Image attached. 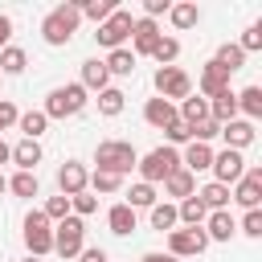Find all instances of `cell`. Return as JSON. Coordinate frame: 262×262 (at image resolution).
<instances>
[{"mask_svg":"<svg viewBox=\"0 0 262 262\" xmlns=\"http://www.w3.org/2000/svg\"><path fill=\"white\" fill-rule=\"evenodd\" d=\"M94 164H98V172L127 176V172L139 164V156H135V147H131L127 139H102V143H98V151H94Z\"/></svg>","mask_w":262,"mask_h":262,"instance_id":"6da1fadb","label":"cell"},{"mask_svg":"<svg viewBox=\"0 0 262 262\" xmlns=\"http://www.w3.org/2000/svg\"><path fill=\"white\" fill-rule=\"evenodd\" d=\"M78 20H82L78 4H57V8L41 20V37H45L49 45H70V37H74Z\"/></svg>","mask_w":262,"mask_h":262,"instance_id":"7a4b0ae2","label":"cell"},{"mask_svg":"<svg viewBox=\"0 0 262 262\" xmlns=\"http://www.w3.org/2000/svg\"><path fill=\"white\" fill-rule=\"evenodd\" d=\"M86 106V90H82V82H70V86H53L49 90V98H45V119H70V115H78Z\"/></svg>","mask_w":262,"mask_h":262,"instance_id":"3957f363","label":"cell"},{"mask_svg":"<svg viewBox=\"0 0 262 262\" xmlns=\"http://www.w3.org/2000/svg\"><path fill=\"white\" fill-rule=\"evenodd\" d=\"M135 168H139L143 184H151V188H156V184H164V180L180 168V156H176V147H156V151H147Z\"/></svg>","mask_w":262,"mask_h":262,"instance_id":"277c9868","label":"cell"},{"mask_svg":"<svg viewBox=\"0 0 262 262\" xmlns=\"http://www.w3.org/2000/svg\"><path fill=\"white\" fill-rule=\"evenodd\" d=\"M25 246H29L33 258L53 254V229H49V217H45L41 209H33V213L25 217Z\"/></svg>","mask_w":262,"mask_h":262,"instance_id":"5b68a950","label":"cell"},{"mask_svg":"<svg viewBox=\"0 0 262 262\" xmlns=\"http://www.w3.org/2000/svg\"><path fill=\"white\" fill-rule=\"evenodd\" d=\"M82 242H86V225H82V217H66V221H57V229H53V254H61V258H78L82 254Z\"/></svg>","mask_w":262,"mask_h":262,"instance_id":"8992f818","label":"cell"},{"mask_svg":"<svg viewBox=\"0 0 262 262\" xmlns=\"http://www.w3.org/2000/svg\"><path fill=\"white\" fill-rule=\"evenodd\" d=\"M131 25H135V16H131L127 8H115V12L98 25L94 41H98V45H106V49H123V41L131 37Z\"/></svg>","mask_w":262,"mask_h":262,"instance_id":"52a82bcc","label":"cell"},{"mask_svg":"<svg viewBox=\"0 0 262 262\" xmlns=\"http://www.w3.org/2000/svg\"><path fill=\"white\" fill-rule=\"evenodd\" d=\"M156 90H160V98H188L192 94V78L180 70V66H160L156 70Z\"/></svg>","mask_w":262,"mask_h":262,"instance_id":"ba28073f","label":"cell"},{"mask_svg":"<svg viewBox=\"0 0 262 262\" xmlns=\"http://www.w3.org/2000/svg\"><path fill=\"white\" fill-rule=\"evenodd\" d=\"M213 176H217V184H237L242 176H246V160H242V151H233V147H225V151H213Z\"/></svg>","mask_w":262,"mask_h":262,"instance_id":"9c48e42d","label":"cell"},{"mask_svg":"<svg viewBox=\"0 0 262 262\" xmlns=\"http://www.w3.org/2000/svg\"><path fill=\"white\" fill-rule=\"evenodd\" d=\"M205 246H209L205 229H172V233H168V254H172V258L205 254Z\"/></svg>","mask_w":262,"mask_h":262,"instance_id":"30bf717a","label":"cell"},{"mask_svg":"<svg viewBox=\"0 0 262 262\" xmlns=\"http://www.w3.org/2000/svg\"><path fill=\"white\" fill-rule=\"evenodd\" d=\"M229 201H237L242 209H258V201H262V168H246V176L237 180Z\"/></svg>","mask_w":262,"mask_h":262,"instance_id":"8fae6325","label":"cell"},{"mask_svg":"<svg viewBox=\"0 0 262 262\" xmlns=\"http://www.w3.org/2000/svg\"><path fill=\"white\" fill-rule=\"evenodd\" d=\"M86 180H90V172H86L78 160H66V164L57 168V188H61V196H78V192H86Z\"/></svg>","mask_w":262,"mask_h":262,"instance_id":"7c38bea8","label":"cell"},{"mask_svg":"<svg viewBox=\"0 0 262 262\" xmlns=\"http://www.w3.org/2000/svg\"><path fill=\"white\" fill-rule=\"evenodd\" d=\"M160 37H164V33H160V25H156V20H147V16H139V20L131 25V53H135V57H139V53H151Z\"/></svg>","mask_w":262,"mask_h":262,"instance_id":"4fadbf2b","label":"cell"},{"mask_svg":"<svg viewBox=\"0 0 262 262\" xmlns=\"http://www.w3.org/2000/svg\"><path fill=\"white\" fill-rule=\"evenodd\" d=\"M201 229H205V237H209V242H229V237L237 233V221L229 217V209H221V213H209Z\"/></svg>","mask_w":262,"mask_h":262,"instance_id":"5bb4252c","label":"cell"},{"mask_svg":"<svg viewBox=\"0 0 262 262\" xmlns=\"http://www.w3.org/2000/svg\"><path fill=\"white\" fill-rule=\"evenodd\" d=\"M196 86H201V94H205V102H209V98H217L221 90H229V74H225L221 66H213V61H209V66L201 70Z\"/></svg>","mask_w":262,"mask_h":262,"instance_id":"9a60e30c","label":"cell"},{"mask_svg":"<svg viewBox=\"0 0 262 262\" xmlns=\"http://www.w3.org/2000/svg\"><path fill=\"white\" fill-rule=\"evenodd\" d=\"M209 119H213L217 127L233 123V119H237V94H233V90H221L217 98H209Z\"/></svg>","mask_w":262,"mask_h":262,"instance_id":"2e32d148","label":"cell"},{"mask_svg":"<svg viewBox=\"0 0 262 262\" xmlns=\"http://www.w3.org/2000/svg\"><path fill=\"white\" fill-rule=\"evenodd\" d=\"M143 119L151 123V127H172L176 123V102H168V98H147V106H143Z\"/></svg>","mask_w":262,"mask_h":262,"instance_id":"e0dca14e","label":"cell"},{"mask_svg":"<svg viewBox=\"0 0 262 262\" xmlns=\"http://www.w3.org/2000/svg\"><path fill=\"white\" fill-rule=\"evenodd\" d=\"M221 135H225V147L242 151V147H250V143H254V123H250V119H233V123H225V127H221Z\"/></svg>","mask_w":262,"mask_h":262,"instance_id":"ac0fdd59","label":"cell"},{"mask_svg":"<svg viewBox=\"0 0 262 262\" xmlns=\"http://www.w3.org/2000/svg\"><path fill=\"white\" fill-rule=\"evenodd\" d=\"M111 86V74H106V66L98 61V57H90V61H82V90H106Z\"/></svg>","mask_w":262,"mask_h":262,"instance_id":"d6986e66","label":"cell"},{"mask_svg":"<svg viewBox=\"0 0 262 262\" xmlns=\"http://www.w3.org/2000/svg\"><path fill=\"white\" fill-rule=\"evenodd\" d=\"M209 164H213V147H209V143H196V139H192V143H188V151H184V160H180V168L196 176V172H205Z\"/></svg>","mask_w":262,"mask_h":262,"instance_id":"ffe728a7","label":"cell"},{"mask_svg":"<svg viewBox=\"0 0 262 262\" xmlns=\"http://www.w3.org/2000/svg\"><path fill=\"white\" fill-rule=\"evenodd\" d=\"M192 196H196L209 213H221V209L229 205V188H225V184H217V180H209V184H205V188H196Z\"/></svg>","mask_w":262,"mask_h":262,"instance_id":"44dd1931","label":"cell"},{"mask_svg":"<svg viewBox=\"0 0 262 262\" xmlns=\"http://www.w3.org/2000/svg\"><path fill=\"white\" fill-rule=\"evenodd\" d=\"M176 119H180V123H184V127L192 131L196 123H205V119H209V102H205V98H192V94H188V98L180 102V111H176Z\"/></svg>","mask_w":262,"mask_h":262,"instance_id":"7402d4cb","label":"cell"},{"mask_svg":"<svg viewBox=\"0 0 262 262\" xmlns=\"http://www.w3.org/2000/svg\"><path fill=\"white\" fill-rule=\"evenodd\" d=\"M164 192H168V196H176V201H184V196H192V192H196V176H192V172H184V168H176V172L164 180Z\"/></svg>","mask_w":262,"mask_h":262,"instance_id":"603a6c76","label":"cell"},{"mask_svg":"<svg viewBox=\"0 0 262 262\" xmlns=\"http://www.w3.org/2000/svg\"><path fill=\"white\" fill-rule=\"evenodd\" d=\"M106 225H111V233H119V237H127L131 229H135V209L123 201V205H115L111 213H106Z\"/></svg>","mask_w":262,"mask_h":262,"instance_id":"cb8c5ba5","label":"cell"},{"mask_svg":"<svg viewBox=\"0 0 262 262\" xmlns=\"http://www.w3.org/2000/svg\"><path fill=\"white\" fill-rule=\"evenodd\" d=\"M12 160L20 164V172H33V168L41 164V143H37V139H20V143L12 147Z\"/></svg>","mask_w":262,"mask_h":262,"instance_id":"d4e9b609","label":"cell"},{"mask_svg":"<svg viewBox=\"0 0 262 262\" xmlns=\"http://www.w3.org/2000/svg\"><path fill=\"white\" fill-rule=\"evenodd\" d=\"M25 66H29V57H25L20 45H4L0 49V74H25Z\"/></svg>","mask_w":262,"mask_h":262,"instance_id":"484cf974","label":"cell"},{"mask_svg":"<svg viewBox=\"0 0 262 262\" xmlns=\"http://www.w3.org/2000/svg\"><path fill=\"white\" fill-rule=\"evenodd\" d=\"M168 16H172V25H176V29H192V25L201 20V8H196L192 0H184V4H172V8H168Z\"/></svg>","mask_w":262,"mask_h":262,"instance_id":"4316f807","label":"cell"},{"mask_svg":"<svg viewBox=\"0 0 262 262\" xmlns=\"http://www.w3.org/2000/svg\"><path fill=\"white\" fill-rule=\"evenodd\" d=\"M213 66H221L225 74H233V70H242V66H246V53H242L237 45H229V41H225V45L217 49V57H213Z\"/></svg>","mask_w":262,"mask_h":262,"instance_id":"83f0119b","label":"cell"},{"mask_svg":"<svg viewBox=\"0 0 262 262\" xmlns=\"http://www.w3.org/2000/svg\"><path fill=\"white\" fill-rule=\"evenodd\" d=\"M102 66H106V74H131V70H135V53H131L127 45H123V49H111V57H106Z\"/></svg>","mask_w":262,"mask_h":262,"instance_id":"f1b7e54d","label":"cell"},{"mask_svg":"<svg viewBox=\"0 0 262 262\" xmlns=\"http://www.w3.org/2000/svg\"><path fill=\"white\" fill-rule=\"evenodd\" d=\"M151 229H160V233H172L176 229V205H151Z\"/></svg>","mask_w":262,"mask_h":262,"instance_id":"f546056e","label":"cell"},{"mask_svg":"<svg viewBox=\"0 0 262 262\" xmlns=\"http://www.w3.org/2000/svg\"><path fill=\"white\" fill-rule=\"evenodd\" d=\"M123 98H127L123 90H115V86H106V90L98 94V111H102L106 119H115V115H123Z\"/></svg>","mask_w":262,"mask_h":262,"instance_id":"4dcf8cb0","label":"cell"},{"mask_svg":"<svg viewBox=\"0 0 262 262\" xmlns=\"http://www.w3.org/2000/svg\"><path fill=\"white\" fill-rule=\"evenodd\" d=\"M237 111H246V119H258L262 115V90L258 86H246L237 94Z\"/></svg>","mask_w":262,"mask_h":262,"instance_id":"1f68e13d","label":"cell"},{"mask_svg":"<svg viewBox=\"0 0 262 262\" xmlns=\"http://www.w3.org/2000/svg\"><path fill=\"white\" fill-rule=\"evenodd\" d=\"M151 57H156L160 66H172V61L180 57V41H176V37H160L156 49H151Z\"/></svg>","mask_w":262,"mask_h":262,"instance_id":"d6a6232c","label":"cell"},{"mask_svg":"<svg viewBox=\"0 0 262 262\" xmlns=\"http://www.w3.org/2000/svg\"><path fill=\"white\" fill-rule=\"evenodd\" d=\"M16 123H20V131H25V139H37V135H41V131L49 127V119H45L41 111H25V115H20Z\"/></svg>","mask_w":262,"mask_h":262,"instance_id":"836d02e7","label":"cell"},{"mask_svg":"<svg viewBox=\"0 0 262 262\" xmlns=\"http://www.w3.org/2000/svg\"><path fill=\"white\" fill-rule=\"evenodd\" d=\"M78 12H82V16H90L94 25H102V20L115 12V4H111V0H86V4H78Z\"/></svg>","mask_w":262,"mask_h":262,"instance_id":"e575fe53","label":"cell"},{"mask_svg":"<svg viewBox=\"0 0 262 262\" xmlns=\"http://www.w3.org/2000/svg\"><path fill=\"white\" fill-rule=\"evenodd\" d=\"M127 196H131V201H127L131 209H151V205H156V188H151V184H143V180H139V184H131V192H127Z\"/></svg>","mask_w":262,"mask_h":262,"instance_id":"d590c367","label":"cell"},{"mask_svg":"<svg viewBox=\"0 0 262 262\" xmlns=\"http://www.w3.org/2000/svg\"><path fill=\"white\" fill-rule=\"evenodd\" d=\"M119 184H123V176H115V172H98V168H94V176L86 180V188H94V192H115Z\"/></svg>","mask_w":262,"mask_h":262,"instance_id":"8d00e7d4","label":"cell"},{"mask_svg":"<svg viewBox=\"0 0 262 262\" xmlns=\"http://www.w3.org/2000/svg\"><path fill=\"white\" fill-rule=\"evenodd\" d=\"M8 188H12L16 196H37V172H16V176L8 180Z\"/></svg>","mask_w":262,"mask_h":262,"instance_id":"74e56055","label":"cell"},{"mask_svg":"<svg viewBox=\"0 0 262 262\" xmlns=\"http://www.w3.org/2000/svg\"><path fill=\"white\" fill-rule=\"evenodd\" d=\"M41 213H45L49 221H66V217H70V196H49Z\"/></svg>","mask_w":262,"mask_h":262,"instance_id":"f35d334b","label":"cell"},{"mask_svg":"<svg viewBox=\"0 0 262 262\" xmlns=\"http://www.w3.org/2000/svg\"><path fill=\"white\" fill-rule=\"evenodd\" d=\"M70 209H74V217H90V213L98 209V196H90V192H78V196H70Z\"/></svg>","mask_w":262,"mask_h":262,"instance_id":"ab89813d","label":"cell"},{"mask_svg":"<svg viewBox=\"0 0 262 262\" xmlns=\"http://www.w3.org/2000/svg\"><path fill=\"white\" fill-rule=\"evenodd\" d=\"M237 49H242V53H254V49H262V25H250Z\"/></svg>","mask_w":262,"mask_h":262,"instance_id":"60d3db41","label":"cell"},{"mask_svg":"<svg viewBox=\"0 0 262 262\" xmlns=\"http://www.w3.org/2000/svg\"><path fill=\"white\" fill-rule=\"evenodd\" d=\"M217 135H221V127H217L213 119H205V123L192 127V139H196V143H209V139H217Z\"/></svg>","mask_w":262,"mask_h":262,"instance_id":"b9f144b4","label":"cell"},{"mask_svg":"<svg viewBox=\"0 0 262 262\" xmlns=\"http://www.w3.org/2000/svg\"><path fill=\"white\" fill-rule=\"evenodd\" d=\"M164 135H168V143H192V131H188L180 119H176L172 127H164Z\"/></svg>","mask_w":262,"mask_h":262,"instance_id":"7bdbcfd3","label":"cell"},{"mask_svg":"<svg viewBox=\"0 0 262 262\" xmlns=\"http://www.w3.org/2000/svg\"><path fill=\"white\" fill-rule=\"evenodd\" d=\"M242 233H250V237H262V213H258V209H246V221H242Z\"/></svg>","mask_w":262,"mask_h":262,"instance_id":"ee69618b","label":"cell"},{"mask_svg":"<svg viewBox=\"0 0 262 262\" xmlns=\"http://www.w3.org/2000/svg\"><path fill=\"white\" fill-rule=\"evenodd\" d=\"M16 119H20V111H16L8 98H0V131H4V127H12Z\"/></svg>","mask_w":262,"mask_h":262,"instance_id":"f6af8a7d","label":"cell"},{"mask_svg":"<svg viewBox=\"0 0 262 262\" xmlns=\"http://www.w3.org/2000/svg\"><path fill=\"white\" fill-rule=\"evenodd\" d=\"M168 8H172V0H143V16H147V20H156V16L168 12Z\"/></svg>","mask_w":262,"mask_h":262,"instance_id":"bcb514c9","label":"cell"},{"mask_svg":"<svg viewBox=\"0 0 262 262\" xmlns=\"http://www.w3.org/2000/svg\"><path fill=\"white\" fill-rule=\"evenodd\" d=\"M78 262H106V250H98V246H94V250H82Z\"/></svg>","mask_w":262,"mask_h":262,"instance_id":"7dc6e473","label":"cell"},{"mask_svg":"<svg viewBox=\"0 0 262 262\" xmlns=\"http://www.w3.org/2000/svg\"><path fill=\"white\" fill-rule=\"evenodd\" d=\"M8 37H12V20H8L4 12H0V49L8 45Z\"/></svg>","mask_w":262,"mask_h":262,"instance_id":"c3c4849f","label":"cell"},{"mask_svg":"<svg viewBox=\"0 0 262 262\" xmlns=\"http://www.w3.org/2000/svg\"><path fill=\"white\" fill-rule=\"evenodd\" d=\"M139 262H180V258H172V254H143Z\"/></svg>","mask_w":262,"mask_h":262,"instance_id":"681fc988","label":"cell"},{"mask_svg":"<svg viewBox=\"0 0 262 262\" xmlns=\"http://www.w3.org/2000/svg\"><path fill=\"white\" fill-rule=\"evenodd\" d=\"M8 160H12V147H8L4 139H0V164H8Z\"/></svg>","mask_w":262,"mask_h":262,"instance_id":"f907efd6","label":"cell"},{"mask_svg":"<svg viewBox=\"0 0 262 262\" xmlns=\"http://www.w3.org/2000/svg\"><path fill=\"white\" fill-rule=\"evenodd\" d=\"M4 188H8V180H4V172H0V192H4Z\"/></svg>","mask_w":262,"mask_h":262,"instance_id":"816d5d0a","label":"cell"},{"mask_svg":"<svg viewBox=\"0 0 262 262\" xmlns=\"http://www.w3.org/2000/svg\"><path fill=\"white\" fill-rule=\"evenodd\" d=\"M25 262H41V258H33V254H29V258H25Z\"/></svg>","mask_w":262,"mask_h":262,"instance_id":"f5cc1de1","label":"cell"}]
</instances>
